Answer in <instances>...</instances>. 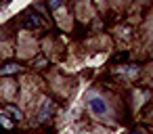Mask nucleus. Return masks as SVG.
Wrapping results in <instances>:
<instances>
[{
    "label": "nucleus",
    "instance_id": "obj_1",
    "mask_svg": "<svg viewBox=\"0 0 153 134\" xmlns=\"http://www.w3.org/2000/svg\"><path fill=\"white\" fill-rule=\"evenodd\" d=\"M53 113H55V101L44 96L42 103H40V109H38V119L40 121H48L53 117Z\"/></svg>",
    "mask_w": 153,
    "mask_h": 134
},
{
    "label": "nucleus",
    "instance_id": "obj_2",
    "mask_svg": "<svg viewBox=\"0 0 153 134\" xmlns=\"http://www.w3.org/2000/svg\"><path fill=\"white\" fill-rule=\"evenodd\" d=\"M88 107H90V111H92L94 115H105V113H107V103H105L101 96H92V98L88 101Z\"/></svg>",
    "mask_w": 153,
    "mask_h": 134
},
{
    "label": "nucleus",
    "instance_id": "obj_3",
    "mask_svg": "<svg viewBox=\"0 0 153 134\" xmlns=\"http://www.w3.org/2000/svg\"><path fill=\"white\" fill-rule=\"evenodd\" d=\"M23 25H25V27H30V30H40V27H44V21H42V17H40V15L27 13V15H25V19H23Z\"/></svg>",
    "mask_w": 153,
    "mask_h": 134
},
{
    "label": "nucleus",
    "instance_id": "obj_4",
    "mask_svg": "<svg viewBox=\"0 0 153 134\" xmlns=\"http://www.w3.org/2000/svg\"><path fill=\"white\" fill-rule=\"evenodd\" d=\"M21 69H23V65L19 61H9V63H4L2 67H0V76H15Z\"/></svg>",
    "mask_w": 153,
    "mask_h": 134
},
{
    "label": "nucleus",
    "instance_id": "obj_5",
    "mask_svg": "<svg viewBox=\"0 0 153 134\" xmlns=\"http://www.w3.org/2000/svg\"><path fill=\"white\" fill-rule=\"evenodd\" d=\"M4 109H7V113H11V115H13V119H23V111H21V109H17L15 105H7Z\"/></svg>",
    "mask_w": 153,
    "mask_h": 134
},
{
    "label": "nucleus",
    "instance_id": "obj_6",
    "mask_svg": "<svg viewBox=\"0 0 153 134\" xmlns=\"http://www.w3.org/2000/svg\"><path fill=\"white\" fill-rule=\"evenodd\" d=\"M63 4H65V0H48V9L51 11H59Z\"/></svg>",
    "mask_w": 153,
    "mask_h": 134
},
{
    "label": "nucleus",
    "instance_id": "obj_7",
    "mask_svg": "<svg viewBox=\"0 0 153 134\" xmlns=\"http://www.w3.org/2000/svg\"><path fill=\"white\" fill-rule=\"evenodd\" d=\"M0 126L7 128V130H11V128H13V121H11L7 115H0Z\"/></svg>",
    "mask_w": 153,
    "mask_h": 134
},
{
    "label": "nucleus",
    "instance_id": "obj_8",
    "mask_svg": "<svg viewBox=\"0 0 153 134\" xmlns=\"http://www.w3.org/2000/svg\"><path fill=\"white\" fill-rule=\"evenodd\" d=\"M128 134H143V132H138V130H132V132H128Z\"/></svg>",
    "mask_w": 153,
    "mask_h": 134
},
{
    "label": "nucleus",
    "instance_id": "obj_9",
    "mask_svg": "<svg viewBox=\"0 0 153 134\" xmlns=\"http://www.w3.org/2000/svg\"><path fill=\"white\" fill-rule=\"evenodd\" d=\"M7 2H11V0H0V4H7Z\"/></svg>",
    "mask_w": 153,
    "mask_h": 134
}]
</instances>
